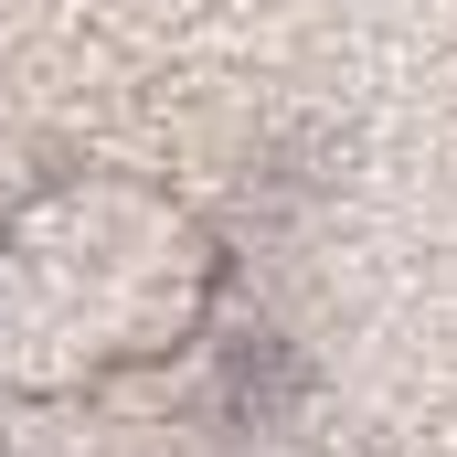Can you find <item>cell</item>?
Instances as JSON below:
<instances>
[{"instance_id": "obj_1", "label": "cell", "mask_w": 457, "mask_h": 457, "mask_svg": "<svg viewBox=\"0 0 457 457\" xmlns=\"http://www.w3.org/2000/svg\"><path fill=\"white\" fill-rule=\"evenodd\" d=\"M203 277H213L203 234L128 181L32 203L0 245V383H75L96 361L181 341Z\"/></svg>"}]
</instances>
